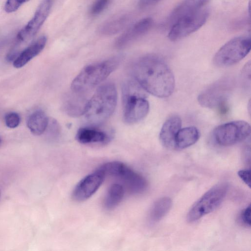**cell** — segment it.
<instances>
[{
	"label": "cell",
	"mask_w": 251,
	"mask_h": 251,
	"mask_svg": "<svg viewBox=\"0 0 251 251\" xmlns=\"http://www.w3.org/2000/svg\"><path fill=\"white\" fill-rule=\"evenodd\" d=\"M29 0H7L4 6V10L7 13L16 11L24 3Z\"/></svg>",
	"instance_id": "cell-27"
},
{
	"label": "cell",
	"mask_w": 251,
	"mask_h": 251,
	"mask_svg": "<svg viewBox=\"0 0 251 251\" xmlns=\"http://www.w3.org/2000/svg\"><path fill=\"white\" fill-rule=\"evenodd\" d=\"M47 40L46 36L42 35L23 50L13 62L14 67L20 68L23 67L40 53L45 48Z\"/></svg>",
	"instance_id": "cell-16"
},
{
	"label": "cell",
	"mask_w": 251,
	"mask_h": 251,
	"mask_svg": "<svg viewBox=\"0 0 251 251\" xmlns=\"http://www.w3.org/2000/svg\"><path fill=\"white\" fill-rule=\"evenodd\" d=\"M251 38L240 36L234 38L223 45L215 54L213 62L219 67L234 65L243 59L250 51Z\"/></svg>",
	"instance_id": "cell-7"
},
{
	"label": "cell",
	"mask_w": 251,
	"mask_h": 251,
	"mask_svg": "<svg viewBox=\"0 0 251 251\" xmlns=\"http://www.w3.org/2000/svg\"><path fill=\"white\" fill-rule=\"evenodd\" d=\"M238 175L244 183L250 187V170L247 169L240 170L238 172Z\"/></svg>",
	"instance_id": "cell-29"
},
{
	"label": "cell",
	"mask_w": 251,
	"mask_h": 251,
	"mask_svg": "<svg viewBox=\"0 0 251 251\" xmlns=\"http://www.w3.org/2000/svg\"><path fill=\"white\" fill-rule=\"evenodd\" d=\"M134 79L146 92L155 97H169L175 87L174 74L167 64L154 55L142 57L132 67Z\"/></svg>",
	"instance_id": "cell-1"
},
{
	"label": "cell",
	"mask_w": 251,
	"mask_h": 251,
	"mask_svg": "<svg viewBox=\"0 0 251 251\" xmlns=\"http://www.w3.org/2000/svg\"><path fill=\"white\" fill-rule=\"evenodd\" d=\"M208 17L207 9L200 10L182 17L174 23L168 37L171 41L181 39L201 28L206 22Z\"/></svg>",
	"instance_id": "cell-9"
},
{
	"label": "cell",
	"mask_w": 251,
	"mask_h": 251,
	"mask_svg": "<svg viewBox=\"0 0 251 251\" xmlns=\"http://www.w3.org/2000/svg\"><path fill=\"white\" fill-rule=\"evenodd\" d=\"M100 169L105 176H112L119 180L124 188L131 194L144 192L148 187L145 178L123 162L112 161L105 163Z\"/></svg>",
	"instance_id": "cell-5"
},
{
	"label": "cell",
	"mask_w": 251,
	"mask_h": 251,
	"mask_svg": "<svg viewBox=\"0 0 251 251\" xmlns=\"http://www.w3.org/2000/svg\"><path fill=\"white\" fill-rule=\"evenodd\" d=\"M227 94V87L225 84L217 83L200 94L198 101L203 106L214 108L224 103Z\"/></svg>",
	"instance_id": "cell-13"
},
{
	"label": "cell",
	"mask_w": 251,
	"mask_h": 251,
	"mask_svg": "<svg viewBox=\"0 0 251 251\" xmlns=\"http://www.w3.org/2000/svg\"><path fill=\"white\" fill-rule=\"evenodd\" d=\"M130 20V16L127 14L116 16L102 24L99 28V32L107 36L117 34L128 25Z\"/></svg>",
	"instance_id": "cell-19"
},
{
	"label": "cell",
	"mask_w": 251,
	"mask_h": 251,
	"mask_svg": "<svg viewBox=\"0 0 251 251\" xmlns=\"http://www.w3.org/2000/svg\"><path fill=\"white\" fill-rule=\"evenodd\" d=\"M122 57L116 56L84 67L73 80L72 91L84 94L100 83L118 67Z\"/></svg>",
	"instance_id": "cell-3"
},
{
	"label": "cell",
	"mask_w": 251,
	"mask_h": 251,
	"mask_svg": "<svg viewBox=\"0 0 251 251\" xmlns=\"http://www.w3.org/2000/svg\"><path fill=\"white\" fill-rule=\"evenodd\" d=\"M200 136V131L195 126L181 128L176 136L173 150H183L194 145Z\"/></svg>",
	"instance_id": "cell-18"
},
{
	"label": "cell",
	"mask_w": 251,
	"mask_h": 251,
	"mask_svg": "<svg viewBox=\"0 0 251 251\" xmlns=\"http://www.w3.org/2000/svg\"><path fill=\"white\" fill-rule=\"evenodd\" d=\"M160 0H140V6L141 7H146L155 4Z\"/></svg>",
	"instance_id": "cell-30"
},
{
	"label": "cell",
	"mask_w": 251,
	"mask_h": 251,
	"mask_svg": "<svg viewBox=\"0 0 251 251\" xmlns=\"http://www.w3.org/2000/svg\"><path fill=\"white\" fill-rule=\"evenodd\" d=\"M181 125V118L177 115L171 116L166 120L159 133L160 141L164 147L173 150L175 139Z\"/></svg>",
	"instance_id": "cell-14"
},
{
	"label": "cell",
	"mask_w": 251,
	"mask_h": 251,
	"mask_svg": "<svg viewBox=\"0 0 251 251\" xmlns=\"http://www.w3.org/2000/svg\"><path fill=\"white\" fill-rule=\"evenodd\" d=\"M1 143H2V139L0 137V145L1 144Z\"/></svg>",
	"instance_id": "cell-31"
},
{
	"label": "cell",
	"mask_w": 251,
	"mask_h": 251,
	"mask_svg": "<svg viewBox=\"0 0 251 251\" xmlns=\"http://www.w3.org/2000/svg\"><path fill=\"white\" fill-rule=\"evenodd\" d=\"M117 100V93L115 85L109 82L103 84L88 100L83 115L90 125H101L114 112Z\"/></svg>",
	"instance_id": "cell-2"
},
{
	"label": "cell",
	"mask_w": 251,
	"mask_h": 251,
	"mask_svg": "<svg viewBox=\"0 0 251 251\" xmlns=\"http://www.w3.org/2000/svg\"></svg>",
	"instance_id": "cell-32"
},
{
	"label": "cell",
	"mask_w": 251,
	"mask_h": 251,
	"mask_svg": "<svg viewBox=\"0 0 251 251\" xmlns=\"http://www.w3.org/2000/svg\"><path fill=\"white\" fill-rule=\"evenodd\" d=\"M64 99L63 108L69 115L77 117L83 115L88 100L83 96L82 93L72 91Z\"/></svg>",
	"instance_id": "cell-15"
},
{
	"label": "cell",
	"mask_w": 251,
	"mask_h": 251,
	"mask_svg": "<svg viewBox=\"0 0 251 251\" xmlns=\"http://www.w3.org/2000/svg\"><path fill=\"white\" fill-rule=\"evenodd\" d=\"M125 190L120 183L112 184L108 188L104 199L103 205L107 210L116 208L122 201Z\"/></svg>",
	"instance_id": "cell-23"
},
{
	"label": "cell",
	"mask_w": 251,
	"mask_h": 251,
	"mask_svg": "<svg viewBox=\"0 0 251 251\" xmlns=\"http://www.w3.org/2000/svg\"><path fill=\"white\" fill-rule=\"evenodd\" d=\"M78 142L83 144H104L110 137L104 131L94 127H84L79 129L76 134Z\"/></svg>",
	"instance_id": "cell-17"
},
{
	"label": "cell",
	"mask_w": 251,
	"mask_h": 251,
	"mask_svg": "<svg viewBox=\"0 0 251 251\" xmlns=\"http://www.w3.org/2000/svg\"><path fill=\"white\" fill-rule=\"evenodd\" d=\"M251 134V126L247 122L237 120L217 126L213 131L215 142L222 146L236 144L248 138Z\"/></svg>",
	"instance_id": "cell-8"
},
{
	"label": "cell",
	"mask_w": 251,
	"mask_h": 251,
	"mask_svg": "<svg viewBox=\"0 0 251 251\" xmlns=\"http://www.w3.org/2000/svg\"><path fill=\"white\" fill-rule=\"evenodd\" d=\"M105 177V174L100 169L85 176L74 188L72 193L73 200L81 202L90 198L100 186Z\"/></svg>",
	"instance_id": "cell-11"
},
{
	"label": "cell",
	"mask_w": 251,
	"mask_h": 251,
	"mask_svg": "<svg viewBox=\"0 0 251 251\" xmlns=\"http://www.w3.org/2000/svg\"><path fill=\"white\" fill-rule=\"evenodd\" d=\"M172 205L171 199L164 197L158 199L152 204L150 212L149 219L152 223H156L162 219L169 212Z\"/></svg>",
	"instance_id": "cell-21"
},
{
	"label": "cell",
	"mask_w": 251,
	"mask_h": 251,
	"mask_svg": "<svg viewBox=\"0 0 251 251\" xmlns=\"http://www.w3.org/2000/svg\"><path fill=\"white\" fill-rule=\"evenodd\" d=\"M49 119L43 111L38 110L29 116L27 126L33 134L39 135L45 132Z\"/></svg>",
	"instance_id": "cell-22"
},
{
	"label": "cell",
	"mask_w": 251,
	"mask_h": 251,
	"mask_svg": "<svg viewBox=\"0 0 251 251\" xmlns=\"http://www.w3.org/2000/svg\"><path fill=\"white\" fill-rule=\"evenodd\" d=\"M52 4V0H42L32 18L18 32L14 48L20 52V45L32 38L47 18Z\"/></svg>",
	"instance_id": "cell-10"
},
{
	"label": "cell",
	"mask_w": 251,
	"mask_h": 251,
	"mask_svg": "<svg viewBox=\"0 0 251 251\" xmlns=\"http://www.w3.org/2000/svg\"><path fill=\"white\" fill-rule=\"evenodd\" d=\"M228 185L225 182L210 188L191 207L186 217L187 222H194L216 209L224 201Z\"/></svg>",
	"instance_id": "cell-6"
},
{
	"label": "cell",
	"mask_w": 251,
	"mask_h": 251,
	"mask_svg": "<svg viewBox=\"0 0 251 251\" xmlns=\"http://www.w3.org/2000/svg\"><path fill=\"white\" fill-rule=\"evenodd\" d=\"M109 1L110 0H95L90 8V14L93 16L100 14L108 6Z\"/></svg>",
	"instance_id": "cell-25"
},
{
	"label": "cell",
	"mask_w": 251,
	"mask_h": 251,
	"mask_svg": "<svg viewBox=\"0 0 251 251\" xmlns=\"http://www.w3.org/2000/svg\"><path fill=\"white\" fill-rule=\"evenodd\" d=\"M208 0H184L173 11L170 21L173 23L180 18L202 9Z\"/></svg>",
	"instance_id": "cell-20"
},
{
	"label": "cell",
	"mask_w": 251,
	"mask_h": 251,
	"mask_svg": "<svg viewBox=\"0 0 251 251\" xmlns=\"http://www.w3.org/2000/svg\"><path fill=\"white\" fill-rule=\"evenodd\" d=\"M143 90L134 79L127 80L123 85V119L126 124L140 122L149 111V103Z\"/></svg>",
	"instance_id": "cell-4"
},
{
	"label": "cell",
	"mask_w": 251,
	"mask_h": 251,
	"mask_svg": "<svg viewBox=\"0 0 251 251\" xmlns=\"http://www.w3.org/2000/svg\"><path fill=\"white\" fill-rule=\"evenodd\" d=\"M60 126L57 121L52 118H49L45 131L48 137L51 138L57 137L60 133Z\"/></svg>",
	"instance_id": "cell-24"
},
{
	"label": "cell",
	"mask_w": 251,
	"mask_h": 251,
	"mask_svg": "<svg viewBox=\"0 0 251 251\" xmlns=\"http://www.w3.org/2000/svg\"><path fill=\"white\" fill-rule=\"evenodd\" d=\"M251 205L250 204L245 208L241 213V220L243 223L247 226H251Z\"/></svg>",
	"instance_id": "cell-28"
},
{
	"label": "cell",
	"mask_w": 251,
	"mask_h": 251,
	"mask_svg": "<svg viewBox=\"0 0 251 251\" xmlns=\"http://www.w3.org/2000/svg\"><path fill=\"white\" fill-rule=\"evenodd\" d=\"M152 19L148 17L140 20L129 27L117 39L115 45L117 48H123L137 38L145 34L151 28Z\"/></svg>",
	"instance_id": "cell-12"
},
{
	"label": "cell",
	"mask_w": 251,
	"mask_h": 251,
	"mask_svg": "<svg viewBox=\"0 0 251 251\" xmlns=\"http://www.w3.org/2000/svg\"><path fill=\"white\" fill-rule=\"evenodd\" d=\"M4 120L7 127L14 128L19 126L20 123V117L16 112H10L5 115Z\"/></svg>",
	"instance_id": "cell-26"
}]
</instances>
